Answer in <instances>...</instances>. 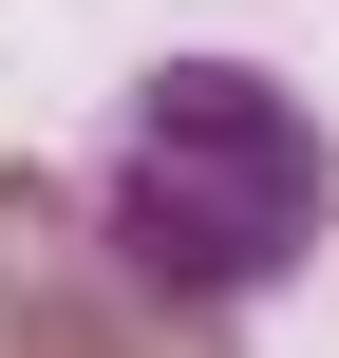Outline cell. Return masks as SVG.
<instances>
[{
    "mask_svg": "<svg viewBox=\"0 0 339 358\" xmlns=\"http://www.w3.org/2000/svg\"><path fill=\"white\" fill-rule=\"evenodd\" d=\"M339 227V132L264 76V57H151L132 76V132H113V189H94V245L113 283L226 321L264 283H302Z\"/></svg>",
    "mask_w": 339,
    "mask_h": 358,
    "instance_id": "cell-1",
    "label": "cell"
},
{
    "mask_svg": "<svg viewBox=\"0 0 339 358\" xmlns=\"http://www.w3.org/2000/svg\"><path fill=\"white\" fill-rule=\"evenodd\" d=\"M0 358H75V340H57V321H0Z\"/></svg>",
    "mask_w": 339,
    "mask_h": 358,
    "instance_id": "cell-2",
    "label": "cell"
}]
</instances>
